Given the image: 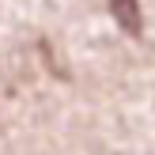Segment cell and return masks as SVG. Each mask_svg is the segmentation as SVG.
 <instances>
[{"label": "cell", "instance_id": "1", "mask_svg": "<svg viewBox=\"0 0 155 155\" xmlns=\"http://www.w3.org/2000/svg\"><path fill=\"white\" fill-rule=\"evenodd\" d=\"M106 8H110V15L117 19V27L125 30V34L140 38L144 30V15H140V0H106Z\"/></svg>", "mask_w": 155, "mask_h": 155}]
</instances>
